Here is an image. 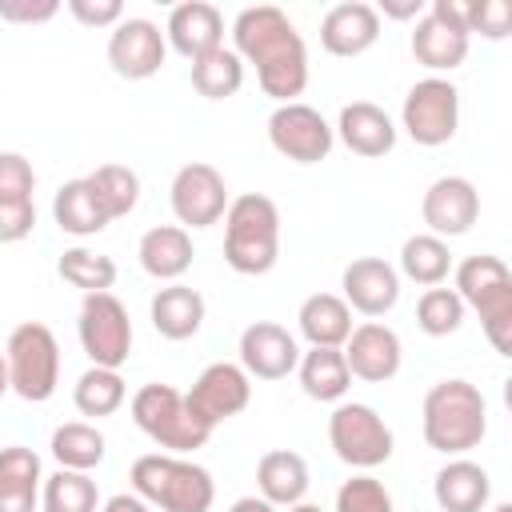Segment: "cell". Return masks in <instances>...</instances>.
<instances>
[{"label": "cell", "instance_id": "obj_21", "mask_svg": "<svg viewBox=\"0 0 512 512\" xmlns=\"http://www.w3.org/2000/svg\"><path fill=\"white\" fill-rule=\"evenodd\" d=\"M332 132L340 136V144H344L348 152H356V156H364V160H380V156H388V152L396 148V124H392V116H388L380 104H372V100H352V104H344Z\"/></svg>", "mask_w": 512, "mask_h": 512}, {"label": "cell", "instance_id": "obj_42", "mask_svg": "<svg viewBox=\"0 0 512 512\" xmlns=\"http://www.w3.org/2000/svg\"><path fill=\"white\" fill-rule=\"evenodd\" d=\"M36 228V200H0V244H20Z\"/></svg>", "mask_w": 512, "mask_h": 512}, {"label": "cell", "instance_id": "obj_5", "mask_svg": "<svg viewBox=\"0 0 512 512\" xmlns=\"http://www.w3.org/2000/svg\"><path fill=\"white\" fill-rule=\"evenodd\" d=\"M456 296L480 316L488 344L500 356H512V272L500 256L476 252L456 264Z\"/></svg>", "mask_w": 512, "mask_h": 512}, {"label": "cell", "instance_id": "obj_18", "mask_svg": "<svg viewBox=\"0 0 512 512\" xmlns=\"http://www.w3.org/2000/svg\"><path fill=\"white\" fill-rule=\"evenodd\" d=\"M344 364L356 380H368V384H384L400 372L404 364V344L396 336V328L380 324V320H364L352 328V336L344 340Z\"/></svg>", "mask_w": 512, "mask_h": 512}, {"label": "cell", "instance_id": "obj_24", "mask_svg": "<svg viewBox=\"0 0 512 512\" xmlns=\"http://www.w3.org/2000/svg\"><path fill=\"white\" fill-rule=\"evenodd\" d=\"M204 312H208V304H204V296L192 288V284H164V288H156V296H152V304H148V320H152V328L164 336V340H192L200 328H204Z\"/></svg>", "mask_w": 512, "mask_h": 512}, {"label": "cell", "instance_id": "obj_10", "mask_svg": "<svg viewBox=\"0 0 512 512\" xmlns=\"http://www.w3.org/2000/svg\"><path fill=\"white\" fill-rule=\"evenodd\" d=\"M76 336L96 368H124L132 356V320L112 292H88L80 300Z\"/></svg>", "mask_w": 512, "mask_h": 512}, {"label": "cell", "instance_id": "obj_27", "mask_svg": "<svg viewBox=\"0 0 512 512\" xmlns=\"http://www.w3.org/2000/svg\"><path fill=\"white\" fill-rule=\"evenodd\" d=\"M52 220H56L60 232H68L76 240H88V236H96V232H104L112 224L108 212L100 208L88 176H76V180H68V184L56 188V196H52Z\"/></svg>", "mask_w": 512, "mask_h": 512}, {"label": "cell", "instance_id": "obj_14", "mask_svg": "<svg viewBox=\"0 0 512 512\" xmlns=\"http://www.w3.org/2000/svg\"><path fill=\"white\" fill-rule=\"evenodd\" d=\"M168 40L148 16H124L108 36V64L120 80H148L164 68Z\"/></svg>", "mask_w": 512, "mask_h": 512}, {"label": "cell", "instance_id": "obj_1", "mask_svg": "<svg viewBox=\"0 0 512 512\" xmlns=\"http://www.w3.org/2000/svg\"><path fill=\"white\" fill-rule=\"evenodd\" d=\"M232 52L256 68V84L276 104H292L308 88V48L288 12L276 4L240 8L232 20Z\"/></svg>", "mask_w": 512, "mask_h": 512}, {"label": "cell", "instance_id": "obj_36", "mask_svg": "<svg viewBox=\"0 0 512 512\" xmlns=\"http://www.w3.org/2000/svg\"><path fill=\"white\" fill-rule=\"evenodd\" d=\"M244 84V60L232 48H216L200 60H192V88L204 100H228Z\"/></svg>", "mask_w": 512, "mask_h": 512}, {"label": "cell", "instance_id": "obj_28", "mask_svg": "<svg viewBox=\"0 0 512 512\" xmlns=\"http://www.w3.org/2000/svg\"><path fill=\"white\" fill-rule=\"evenodd\" d=\"M296 324H300V336L312 344V348H344V340L352 336V308L336 296V292H312L300 312H296Z\"/></svg>", "mask_w": 512, "mask_h": 512}, {"label": "cell", "instance_id": "obj_35", "mask_svg": "<svg viewBox=\"0 0 512 512\" xmlns=\"http://www.w3.org/2000/svg\"><path fill=\"white\" fill-rule=\"evenodd\" d=\"M56 272H60L64 284L80 288L84 296H88V292H112V284H116V276H120V268H116L112 256L92 252V248H84V244L64 248L60 260H56Z\"/></svg>", "mask_w": 512, "mask_h": 512}, {"label": "cell", "instance_id": "obj_15", "mask_svg": "<svg viewBox=\"0 0 512 512\" xmlns=\"http://www.w3.org/2000/svg\"><path fill=\"white\" fill-rule=\"evenodd\" d=\"M420 220L440 240L472 232V224L480 220V192H476V184L468 176H436L424 188V196H420Z\"/></svg>", "mask_w": 512, "mask_h": 512}, {"label": "cell", "instance_id": "obj_37", "mask_svg": "<svg viewBox=\"0 0 512 512\" xmlns=\"http://www.w3.org/2000/svg\"><path fill=\"white\" fill-rule=\"evenodd\" d=\"M88 184H92L100 208L108 212V220H124L140 204V176L128 164H100L96 172H88Z\"/></svg>", "mask_w": 512, "mask_h": 512}, {"label": "cell", "instance_id": "obj_48", "mask_svg": "<svg viewBox=\"0 0 512 512\" xmlns=\"http://www.w3.org/2000/svg\"><path fill=\"white\" fill-rule=\"evenodd\" d=\"M288 512H324V508H320V504H308V500H300V504H292Z\"/></svg>", "mask_w": 512, "mask_h": 512}, {"label": "cell", "instance_id": "obj_13", "mask_svg": "<svg viewBox=\"0 0 512 512\" xmlns=\"http://www.w3.org/2000/svg\"><path fill=\"white\" fill-rule=\"evenodd\" d=\"M184 400H188L192 416L204 428H216V424L240 416L252 404V376L240 364H232V360H216V364H208L192 380V388L184 392Z\"/></svg>", "mask_w": 512, "mask_h": 512}, {"label": "cell", "instance_id": "obj_25", "mask_svg": "<svg viewBox=\"0 0 512 512\" xmlns=\"http://www.w3.org/2000/svg\"><path fill=\"white\" fill-rule=\"evenodd\" d=\"M308 484H312L308 460L292 448H272L256 460V488H260V500H268L272 508L300 504L308 496Z\"/></svg>", "mask_w": 512, "mask_h": 512}, {"label": "cell", "instance_id": "obj_39", "mask_svg": "<svg viewBox=\"0 0 512 512\" xmlns=\"http://www.w3.org/2000/svg\"><path fill=\"white\" fill-rule=\"evenodd\" d=\"M336 512H396V504H392V492L376 476L360 472V476H352V480L340 484Z\"/></svg>", "mask_w": 512, "mask_h": 512}, {"label": "cell", "instance_id": "obj_4", "mask_svg": "<svg viewBox=\"0 0 512 512\" xmlns=\"http://www.w3.org/2000/svg\"><path fill=\"white\" fill-rule=\"evenodd\" d=\"M280 260V208L264 192L228 200L224 212V264L240 276H264Z\"/></svg>", "mask_w": 512, "mask_h": 512}, {"label": "cell", "instance_id": "obj_33", "mask_svg": "<svg viewBox=\"0 0 512 512\" xmlns=\"http://www.w3.org/2000/svg\"><path fill=\"white\" fill-rule=\"evenodd\" d=\"M124 400H128V384H124L120 368H96V364H88V368L80 372V380L72 384V404H76V412H80V416H92V420L120 412Z\"/></svg>", "mask_w": 512, "mask_h": 512}, {"label": "cell", "instance_id": "obj_31", "mask_svg": "<svg viewBox=\"0 0 512 512\" xmlns=\"http://www.w3.org/2000/svg\"><path fill=\"white\" fill-rule=\"evenodd\" d=\"M48 448H52V460H56L60 468L92 472V468L104 464L108 440H104V432H100L96 424H88V420H68V424H60V428H52Z\"/></svg>", "mask_w": 512, "mask_h": 512}, {"label": "cell", "instance_id": "obj_50", "mask_svg": "<svg viewBox=\"0 0 512 512\" xmlns=\"http://www.w3.org/2000/svg\"><path fill=\"white\" fill-rule=\"evenodd\" d=\"M492 512H512V504H508V500H500V504H496Z\"/></svg>", "mask_w": 512, "mask_h": 512}, {"label": "cell", "instance_id": "obj_2", "mask_svg": "<svg viewBox=\"0 0 512 512\" xmlns=\"http://www.w3.org/2000/svg\"><path fill=\"white\" fill-rule=\"evenodd\" d=\"M424 444L440 456H464L488 436V400L472 380H436L420 404Z\"/></svg>", "mask_w": 512, "mask_h": 512}, {"label": "cell", "instance_id": "obj_44", "mask_svg": "<svg viewBox=\"0 0 512 512\" xmlns=\"http://www.w3.org/2000/svg\"><path fill=\"white\" fill-rule=\"evenodd\" d=\"M60 12V0H0V20L8 24H48Z\"/></svg>", "mask_w": 512, "mask_h": 512}, {"label": "cell", "instance_id": "obj_20", "mask_svg": "<svg viewBox=\"0 0 512 512\" xmlns=\"http://www.w3.org/2000/svg\"><path fill=\"white\" fill-rule=\"evenodd\" d=\"M164 40L184 56V60H200L216 48H224V16L216 4L208 0H184L168 12L164 24Z\"/></svg>", "mask_w": 512, "mask_h": 512}, {"label": "cell", "instance_id": "obj_47", "mask_svg": "<svg viewBox=\"0 0 512 512\" xmlns=\"http://www.w3.org/2000/svg\"><path fill=\"white\" fill-rule=\"evenodd\" d=\"M228 512H276V508L268 500H260V496H240V500H232Z\"/></svg>", "mask_w": 512, "mask_h": 512}, {"label": "cell", "instance_id": "obj_16", "mask_svg": "<svg viewBox=\"0 0 512 512\" xmlns=\"http://www.w3.org/2000/svg\"><path fill=\"white\" fill-rule=\"evenodd\" d=\"M240 368L252 376V380H284L296 372L300 364V344L296 336L276 324V320H252L244 332H240Z\"/></svg>", "mask_w": 512, "mask_h": 512}, {"label": "cell", "instance_id": "obj_38", "mask_svg": "<svg viewBox=\"0 0 512 512\" xmlns=\"http://www.w3.org/2000/svg\"><path fill=\"white\" fill-rule=\"evenodd\" d=\"M464 300L456 296V288H424V296L416 300V328L424 332V336H452V332H460V324H464Z\"/></svg>", "mask_w": 512, "mask_h": 512}, {"label": "cell", "instance_id": "obj_9", "mask_svg": "<svg viewBox=\"0 0 512 512\" xmlns=\"http://www.w3.org/2000/svg\"><path fill=\"white\" fill-rule=\"evenodd\" d=\"M400 128L420 148H440L460 128V88L444 76H424L400 104Z\"/></svg>", "mask_w": 512, "mask_h": 512}, {"label": "cell", "instance_id": "obj_46", "mask_svg": "<svg viewBox=\"0 0 512 512\" xmlns=\"http://www.w3.org/2000/svg\"><path fill=\"white\" fill-rule=\"evenodd\" d=\"M100 512H156V508L144 504L136 492H116V496H108V500L100 504Z\"/></svg>", "mask_w": 512, "mask_h": 512}, {"label": "cell", "instance_id": "obj_22", "mask_svg": "<svg viewBox=\"0 0 512 512\" xmlns=\"http://www.w3.org/2000/svg\"><path fill=\"white\" fill-rule=\"evenodd\" d=\"M432 496H436V512H484L492 500V476L484 464L468 456H452L432 476Z\"/></svg>", "mask_w": 512, "mask_h": 512}, {"label": "cell", "instance_id": "obj_19", "mask_svg": "<svg viewBox=\"0 0 512 512\" xmlns=\"http://www.w3.org/2000/svg\"><path fill=\"white\" fill-rule=\"evenodd\" d=\"M380 40V16H376V4H364V0H344V4H332L320 20V44L328 56H364L372 44Z\"/></svg>", "mask_w": 512, "mask_h": 512}, {"label": "cell", "instance_id": "obj_34", "mask_svg": "<svg viewBox=\"0 0 512 512\" xmlns=\"http://www.w3.org/2000/svg\"><path fill=\"white\" fill-rule=\"evenodd\" d=\"M100 488L92 472H72L56 468L40 484V512H100Z\"/></svg>", "mask_w": 512, "mask_h": 512}, {"label": "cell", "instance_id": "obj_7", "mask_svg": "<svg viewBox=\"0 0 512 512\" xmlns=\"http://www.w3.org/2000/svg\"><path fill=\"white\" fill-rule=\"evenodd\" d=\"M128 408H132V424H136L152 444H160V448L172 452V456H188V452L204 448L208 436H212V428H204V424L192 416L184 392L172 388V384H160V380H156V384L136 388V396H132Z\"/></svg>", "mask_w": 512, "mask_h": 512}, {"label": "cell", "instance_id": "obj_17", "mask_svg": "<svg viewBox=\"0 0 512 512\" xmlns=\"http://www.w3.org/2000/svg\"><path fill=\"white\" fill-rule=\"evenodd\" d=\"M340 288H344V304L368 320H380L396 308L400 300V272L380 260V256H356L344 272H340Z\"/></svg>", "mask_w": 512, "mask_h": 512}, {"label": "cell", "instance_id": "obj_40", "mask_svg": "<svg viewBox=\"0 0 512 512\" xmlns=\"http://www.w3.org/2000/svg\"><path fill=\"white\" fill-rule=\"evenodd\" d=\"M464 24L468 36L480 32L484 40L512 36V4L508 0H464Z\"/></svg>", "mask_w": 512, "mask_h": 512}, {"label": "cell", "instance_id": "obj_23", "mask_svg": "<svg viewBox=\"0 0 512 512\" xmlns=\"http://www.w3.org/2000/svg\"><path fill=\"white\" fill-rule=\"evenodd\" d=\"M192 232H184L180 224H156L140 236L136 244V260L140 268L152 276V280H164V284H176L188 268H192Z\"/></svg>", "mask_w": 512, "mask_h": 512}, {"label": "cell", "instance_id": "obj_6", "mask_svg": "<svg viewBox=\"0 0 512 512\" xmlns=\"http://www.w3.org/2000/svg\"><path fill=\"white\" fill-rule=\"evenodd\" d=\"M4 364H8V392H16L28 404H44L56 396L60 384V340L48 324L24 320L8 332L4 344Z\"/></svg>", "mask_w": 512, "mask_h": 512}, {"label": "cell", "instance_id": "obj_29", "mask_svg": "<svg viewBox=\"0 0 512 512\" xmlns=\"http://www.w3.org/2000/svg\"><path fill=\"white\" fill-rule=\"evenodd\" d=\"M412 56L416 64H424L432 76L436 72H452L468 60V36L460 28H448L444 20H436L432 12H424L412 28Z\"/></svg>", "mask_w": 512, "mask_h": 512}, {"label": "cell", "instance_id": "obj_11", "mask_svg": "<svg viewBox=\"0 0 512 512\" xmlns=\"http://www.w3.org/2000/svg\"><path fill=\"white\" fill-rule=\"evenodd\" d=\"M268 144L292 164H320V160H328V152L336 144V132L312 104L292 100V104H276L272 108Z\"/></svg>", "mask_w": 512, "mask_h": 512}, {"label": "cell", "instance_id": "obj_26", "mask_svg": "<svg viewBox=\"0 0 512 512\" xmlns=\"http://www.w3.org/2000/svg\"><path fill=\"white\" fill-rule=\"evenodd\" d=\"M40 484H44V468L32 448L24 444L0 448V512H36Z\"/></svg>", "mask_w": 512, "mask_h": 512}, {"label": "cell", "instance_id": "obj_3", "mask_svg": "<svg viewBox=\"0 0 512 512\" xmlns=\"http://www.w3.org/2000/svg\"><path fill=\"white\" fill-rule=\"evenodd\" d=\"M132 492L156 512H208L216 500V480L204 464L172 452H148L132 460Z\"/></svg>", "mask_w": 512, "mask_h": 512}, {"label": "cell", "instance_id": "obj_8", "mask_svg": "<svg viewBox=\"0 0 512 512\" xmlns=\"http://www.w3.org/2000/svg\"><path fill=\"white\" fill-rule=\"evenodd\" d=\"M328 444L332 452L356 468V472H372L380 464L392 460V428L384 424V416L372 408V404H360V400H340L328 416Z\"/></svg>", "mask_w": 512, "mask_h": 512}, {"label": "cell", "instance_id": "obj_30", "mask_svg": "<svg viewBox=\"0 0 512 512\" xmlns=\"http://www.w3.org/2000/svg\"><path fill=\"white\" fill-rule=\"evenodd\" d=\"M296 376H300L304 396L320 400V404H340L348 396V388H352V372H348L340 348H308V352H300Z\"/></svg>", "mask_w": 512, "mask_h": 512}, {"label": "cell", "instance_id": "obj_41", "mask_svg": "<svg viewBox=\"0 0 512 512\" xmlns=\"http://www.w3.org/2000/svg\"><path fill=\"white\" fill-rule=\"evenodd\" d=\"M36 172L24 152H0V200H32Z\"/></svg>", "mask_w": 512, "mask_h": 512}, {"label": "cell", "instance_id": "obj_49", "mask_svg": "<svg viewBox=\"0 0 512 512\" xmlns=\"http://www.w3.org/2000/svg\"><path fill=\"white\" fill-rule=\"evenodd\" d=\"M8 392V364H4V352H0V396Z\"/></svg>", "mask_w": 512, "mask_h": 512}, {"label": "cell", "instance_id": "obj_32", "mask_svg": "<svg viewBox=\"0 0 512 512\" xmlns=\"http://www.w3.org/2000/svg\"><path fill=\"white\" fill-rule=\"evenodd\" d=\"M404 280L420 284V288H436L448 280L452 272V252H448V240L432 236V232H416L400 244V268H396Z\"/></svg>", "mask_w": 512, "mask_h": 512}, {"label": "cell", "instance_id": "obj_43", "mask_svg": "<svg viewBox=\"0 0 512 512\" xmlns=\"http://www.w3.org/2000/svg\"><path fill=\"white\" fill-rule=\"evenodd\" d=\"M68 12L84 28H116L124 20V4L120 0H68Z\"/></svg>", "mask_w": 512, "mask_h": 512}, {"label": "cell", "instance_id": "obj_12", "mask_svg": "<svg viewBox=\"0 0 512 512\" xmlns=\"http://www.w3.org/2000/svg\"><path fill=\"white\" fill-rule=\"evenodd\" d=\"M168 204H172V216L180 220L184 232H192V228H212V224H220L224 212H228V184H224V176H220L212 164L192 160V164H184V168L172 176Z\"/></svg>", "mask_w": 512, "mask_h": 512}, {"label": "cell", "instance_id": "obj_45", "mask_svg": "<svg viewBox=\"0 0 512 512\" xmlns=\"http://www.w3.org/2000/svg\"><path fill=\"white\" fill-rule=\"evenodd\" d=\"M428 12L424 0H380L376 16H388V20H420Z\"/></svg>", "mask_w": 512, "mask_h": 512}]
</instances>
